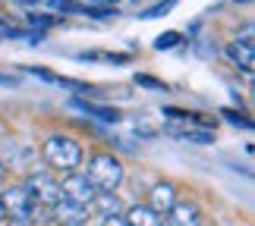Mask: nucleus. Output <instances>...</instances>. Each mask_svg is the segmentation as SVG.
Instances as JSON below:
<instances>
[{
  "instance_id": "obj_16",
  "label": "nucleus",
  "mask_w": 255,
  "mask_h": 226,
  "mask_svg": "<svg viewBox=\"0 0 255 226\" xmlns=\"http://www.w3.org/2000/svg\"><path fill=\"white\" fill-rule=\"evenodd\" d=\"M135 82H139V85H151L154 91H164V88H167L164 82H158V78H151V75H135Z\"/></svg>"
},
{
  "instance_id": "obj_6",
  "label": "nucleus",
  "mask_w": 255,
  "mask_h": 226,
  "mask_svg": "<svg viewBox=\"0 0 255 226\" xmlns=\"http://www.w3.org/2000/svg\"><path fill=\"white\" fill-rule=\"evenodd\" d=\"M167 214H170L167 226H199V220H202V214L192 201H176Z\"/></svg>"
},
{
  "instance_id": "obj_5",
  "label": "nucleus",
  "mask_w": 255,
  "mask_h": 226,
  "mask_svg": "<svg viewBox=\"0 0 255 226\" xmlns=\"http://www.w3.org/2000/svg\"><path fill=\"white\" fill-rule=\"evenodd\" d=\"M60 192H63V198L66 201H73V204H85L95 198V189H92V182L85 179V176H79V173H73V176H66V179L60 182Z\"/></svg>"
},
{
  "instance_id": "obj_2",
  "label": "nucleus",
  "mask_w": 255,
  "mask_h": 226,
  "mask_svg": "<svg viewBox=\"0 0 255 226\" xmlns=\"http://www.w3.org/2000/svg\"><path fill=\"white\" fill-rule=\"evenodd\" d=\"M44 160L54 166V170H66L73 173L76 166L82 163V148L79 142L70 139V135H51L44 142Z\"/></svg>"
},
{
  "instance_id": "obj_18",
  "label": "nucleus",
  "mask_w": 255,
  "mask_h": 226,
  "mask_svg": "<svg viewBox=\"0 0 255 226\" xmlns=\"http://www.w3.org/2000/svg\"><path fill=\"white\" fill-rule=\"evenodd\" d=\"M9 85H16V75H6V73H0V88H9Z\"/></svg>"
},
{
  "instance_id": "obj_4",
  "label": "nucleus",
  "mask_w": 255,
  "mask_h": 226,
  "mask_svg": "<svg viewBox=\"0 0 255 226\" xmlns=\"http://www.w3.org/2000/svg\"><path fill=\"white\" fill-rule=\"evenodd\" d=\"M0 201H3V211H6V217H13V220H32L35 217V201H32V195L25 192V185H13V189H6V192H0Z\"/></svg>"
},
{
  "instance_id": "obj_13",
  "label": "nucleus",
  "mask_w": 255,
  "mask_h": 226,
  "mask_svg": "<svg viewBox=\"0 0 255 226\" xmlns=\"http://www.w3.org/2000/svg\"><path fill=\"white\" fill-rule=\"evenodd\" d=\"M76 107H82L85 113H92L104 123H120V110L117 107H98V104H85V101H76Z\"/></svg>"
},
{
  "instance_id": "obj_14",
  "label": "nucleus",
  "mask_w": 255,
  "mask_h": 226,
  "mask_svg": "<svg viewBox=\"0 0 255 226\" xmlns=\"http://www.w3.org/2000/svg\"><path fill=\"white\" fill-rule=\"evenodd\" d=\"M176 41H180V35H176V32H167V35H161L158 41H154V47H158V51H164V47H173Z\"/></svg>"
},
{
  "instance_id": "obj_19",
  "label": "nucleus",
  "mask_w": 255,
  "mask_h": 226,
  "mask_svg": "<svg viewBox=\"0 0 255 226\" xmlns=\"http://www.w3.org/2000/svg\"><path fill=\"white\" fill-rule=\"evenodd\" d=\"M9 226H32V220H13Z\"/></svg>"
},
{
  "instance_id": "obj_8",
  "label": "nucleus",
  "mask_w": 255,
  "mask_h": 226,
  "mask_svg": "<svg viewBox=\"0 0 255 226\" xmlns=\"http://www.w3.org/2000/svg\"><path fill=\"white\" fill-rule=\"evenodd\" d=\"M227 57H230L237 66H243V70L249 73V70H252V60H255V57H252V38L246 35L243 41H233V44L227 47Z\"/></svg>"
},
{
  "instance_id": "obj_12",
  "label": "nucleus",
  "mask_w": 255,
  "mask_h": 226,
  "mask_svg": "<svg viewBox=\"0 0 255 226\" xmlns=\"http://www.w3.org/2000/svg\"><path fill=\"white\" fill-rule=\"evenodd\" d=\"M170 132L176 135V139H183V142H202V145L214 142V132L208 129V126H202V129H192V126H186V129H180V126H173Z\"/></svg>"
},
{
  "instance_id": "obj_11",
  "label": "nucleus",
  "mask_w": 255,
  "mask_h": 226,
  "mask_svg": "<svg viewBox=\"0 0 255 226\" xmlns=\"http://www.w3.org/2000/svg\"><path fill=\"white\" fill-rule=\"evenodd\" d=\"M88 208L95 214H101V217H114V214L120 211V201H117L114 192H95V198L88 201Z\"/></svg>"
},
{
  "instance_id": "obj_21",
  "label": "nucleus",
  "mask_w": 255,
  "mask_h": 226,
  "mask_svg": "<svg viewBox=\"0 0 255 226\" xmlns=\"http://www.w3.org/2000/svg\"><path fill=\"white\" fill-rule=\"evenodd\" d=\"M3 176H6V170H3V163H0V182H3Z\"/></svg>"
},
{
  "instance_id": "obj_22",
  "label": "nucleus",
  "mask_w": 255,
  "mask_h": 226,
  "mask_svg": "<svg viewBox=\"0 0 255 226\" xmlns=\"http://www.w3.org/2000/svg\"><path fill=\"white\" fill-rule=\"evenodd\" d=\"M19 3H38V0H19Z\"/></svg>"
},
{
  "instance_id": "obj_7",
  "label": "nucleus",
  "mask_w": 255,
  "mask_h": 226,
  "mask_svg": "<svg viewBox=\"0 0 255 226\" xmlns=\"http://www.w3.org/2000/svg\"><path fill=\"white\" fill-rule=\"evenodd\" d=\"M176 204V189L170 182H158L151 189V201H148V208L154 211V214H167L170 208Z\"/></svg>"
},
{
  "instance_id": "obj_15",
  "label": "nucleus",
  "mask_w": 255,
  "mask_h": 226,
  "mask_svg": "<svg viewBox=\"0 0 255 226\" xmlns=\"http://www.w3.org/2000/svg\"><path fill=\"white\" fill-rule=\"evenodd\" d=\"M173 3H176V0H164V3H158V6H151L148 13H142V16H145V19H151V16H164V13H167V9H170Z\"/></svg>"
},
{
  "instance_id": "obj_10",
  "label": "nucleus",
  "mask_w": 255,
  "mask_h": 226,
  "mask_svg": "<svg viewBox=\"0 0 255 226\" xmlns=\"http://www.w3.org/2000/svg\"><path fill=\"white\" fill-rule=\"evenodd\" d=\"M54 208H57V220H60L63 226H76V223L85 220V208H82V204H73V201L60 198Z\"/></svg>"
},
{
  "instance_id": "obj_3",
  "label": "nucleus",
  "mask_w": 255,
  "mask_h": 226,
  "mask_svg": "<svg viewBox=\"0 0 255 226\" xmlns=\"http://www.w3.org/2000/svg\"><path fill=\"white\" fill-rule=\"evenodd\" d=\"M25 192L32 195V201H38V204H51V208H54V204L63 198V192H60V182H57L51 173H44V170H41V173L35 170L32 176H28V182H25Z\"/></svg>"
},
{
  "instance_id": "obj_9",
  "label": "nucleus",
  "mask_w": 255,
  "mask_h": 226,
  "mask_svg": "<svg viewBox=\"0 0 255 226\" xmlns=\"http://www.w3.org/2000/svg\"><path fill=\"white\" fill-rule=\"evenodd\" d=\"M129 226H164V220H161V214H154L148 204H135V208L123 217Z\"/></svg>"
},
{
  "instance_id": "obj_17",
  "label": "nucleus",
  "mask_w": 255,
  "mask_h": 226,
  "mask_svg": "<svg viewBox=\"0 0 255 226\" xmlns=\"http://www.w3.org/2000/svg\"><path fill=\"white\" fill-rule=\"evenodd\" d=\"M104 226H129V223H126L120 214H114V217H104Z\"/></svg>"
},
{
  "instance_id": "obj_1",
  "label": "nucleus",
  "mask_w": 255,
  "mask_h": 226,
  "mask_svg": "<svg viewBox=\"0 0 255 226\" xmlns=\"http://www.w3.org/2000/svg\"><path fill=\"white\" fill-rule=\"evenodd\" d=\"M85 179L92 182L95 192H114L117 185L123 182V163L117 160L114 154H95L92 160H88Z\"/></svg>"
},
{
  "instance_id": "obj_20",
  "label": "nucleus",
  "mask_w": 255,
  "mask_h": 226,
  "mask_svg": "<svg viewBox=\"0 0 255 226\" xmlns=\"http://www.w3.org/2000/svg\"><path fill=\"white\" fill-rule=\"evenodd\" d=\"M6 220V211H3V201H0V223Z\"/></svg>"
}]
</instances>
